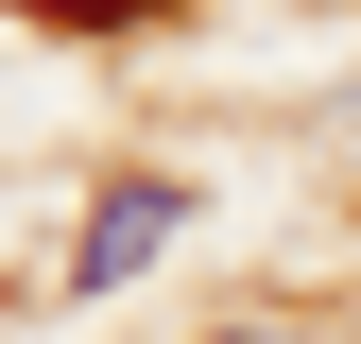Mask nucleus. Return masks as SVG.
<instances>
[{
    "instance_id": "7ed1b4c3",
    "label": "nucleus",
    "mask_w": 361,
    "mask_h": 344,
    "mask_svg": "<svg viewBox=\"0 0 361 344\" xmlns=\"http://www.w3.org/2000/svg\"><path fill=\"white\" fill-rule=\"evenodd\" d=\"M327 138H361V86H344V104H327Z\"/></svg>"
},
{
    "instance_id": "f257e3e1",
    "label": "nucleus",
    "mask_w": 361,
    "mask_h": 344,
    "mask_svg": "<svg viewBox=\"0 0 361 344\" xmlns=\"http://www.w3.org/2000/svg\"><path fill=\"white\" fill-rule=\"evenodd\" d=\"M172 224H190V190H172V172H121V190L86 207V241H69V293H121V276L172 241Z\"/></svg>"
},
{
    "instance_id": "20e7f679",
    "label": "nucleus",
    "mask_w": 361,
    "mask_h": 344,
    "mask_svg": "<svg viewBox=\"0 0 361 344\" xmlns=\"http://www.w3.org/2000/svg\"><path fill=\"white\" fill-rule=\"evenodd\" d=\"M224 344H276V327H224Z\"/></svg>"
},
{
    "instance_id": "f03ea898",
    "label": "nucleus",
    "mask_w": 361,
    "mask_h": 344,
    "mask_svg": "<svg viewBox=\"0 0 361 344\" xmlns=\"http://www.w3.org/2000/svg\"><path fill=\"white\" fill-rule=\"evenodd\" d=\"M52 18H69V35H121V18H155V0H52Z\"/></svg>"
}]
</instances>
